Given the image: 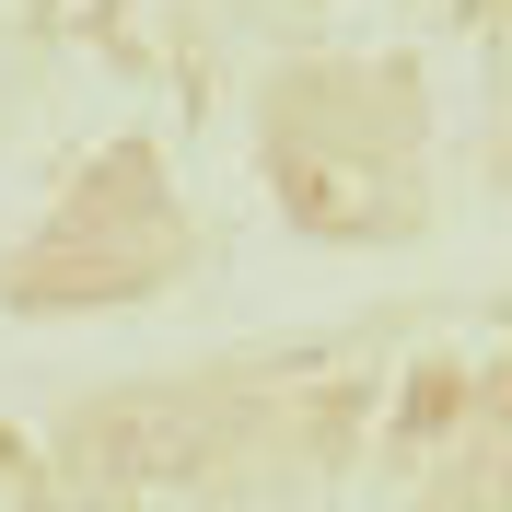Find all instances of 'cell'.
Wrapping results in <instances>:
<instances>
[{
    "instance_id": "obj_1",
    "label": "cell",
    "mask_w": 512,
    "mask_h": 512,
    "mask_svg": "<svg viewBox=\"0 0 512 512\" xmlns=\"http://www.w3.org/2000/svg\"><path fill=\"white\" fill-rule=\"evenodd\" d=\"M94 454H117L105 478H175V466L210 454V408H198V396H140V408H117L94 431Z\"/></svg>"
}]
</instances>
